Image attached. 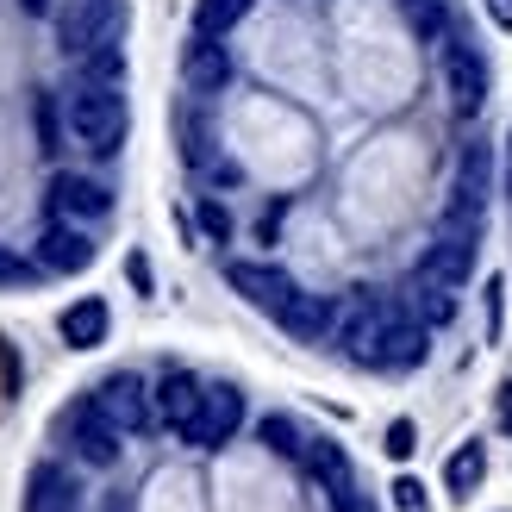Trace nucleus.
<instances>
[{
    "label": "nucleus",
    "instance_id": "f257e3e1",
    "mask_svg": "<svg viewBox=\"0 0 512 512\" xmlns=\"http://www.w3.org/2000/svg\"><path fill=\"white\" fill-rule=\"evenodd\" d=\"M63 113H69V138L82 144L88 157H119V144H125V125H132V113H125V94H119V88L75 82Z\"/></svg>",
    "mask_w": 512,
    "mask_h": 512
},
{
    "label": "nucleus",
    "instance_id": "f03ea898",
    "mask_svg": "<svg viewBox=\"0 0 512 512\" xmlns=\"http://www.w3.org/2000/svg\"><path fill=\"white\" fill-rule=\"evenodd\" d=\"M119 25H125V7H119V0H69V7L57 13V50L82 63L88 50L119 44Z\"/></svg>",
    "mask_w": 512,
    "mask_h": 512
},
{
    "label": "nucleus",
    "instance_id": "7ed1b4c3",
    "mask_svg": "<svg viewBox=\"0 0 512 512\" xmlns=\"http://www.w3.org/2000/svg\"><path fill=\"white\" fill-rule=\"evenodd\" d=\"M238 425H244V394L232 388V381H213V388L200 394V413L182 425V444H194V450H225Z\"/></svg>",
    "mask_w": 512,
    "mask_h": 512
},
{
    "label": "nucleus",
    "instance_id": "20e7f679",
    "mask_svg": "<svg viewBox=\"0 0 512 512\" xmlns=\"http://www.w3.org/2000/svg\"><path fill=\"white\" fill-rule=\"evenodd\" d=\"M94 413L107 419V425H119L125 438H138V431H150V419H157V400H150V388H144L138 375L119 369V375H107L94 388Z\"/></svg>",
    "mask_w": 512,
    "mask_h": 512
},
{
    "label": "nucleus",
    "instance_id": "39448f33",
    "mask_svg": "<svg viewBox=\"0 0 512 512\" xmlns=\"http://www.w3.org/2000/svg\"><path fill=\"white\" fill-rule=\"evenodd\" d=\"M475 238H481V225L444 219V225H438V244L419 256V275H425V281H444V288L469 281V269H475Z\"/></svg>",
    "mask_w": 512,
    "mask_h": 512
},
{
    "label": "nucleus",
    "instance_id": "423d86ee",
    "mask_svg": "<svg viewBox=\"0 0 512 512\" xmlns=\"http://www.w3.org/2000/svg\"><path fill=\"white\" fill-rule=\"evenodd\" d=\"M444 88H450V107L475 119L481 100H488V63H481V50L463 44V38H444Z\"/></svg>",
    "mask_w": 512,
    "mask_h": 512
},
{
    "label": "nucleus",
    "instance_id": "0eeeda50",
    "mask_svg": "<svg viewBox=\"0 0 512 512\" xmlns=\"http://www.w3.org/2000/svg\"><path fill=\"white\" fill-rule=\"evenodd\" d=\"M481 213H488V144H463V157H456V188H450L444 219H469V225H481Z\"/></svg>",
    "mask_w": 512,
    "mask_h": 512
},
{
    "label": "nucleus",
    "instance_id": "6e6552de",
    "mask_svg": "<svg viewBox=\"0 0 512 512\" xmlns=\"http://www.w3.org/2000/svg\"><path fill=\"white\" fill-rule=\"evenodd\" d=\"M225 281H232V294H244L256 313H275V319H281V306L300 294L275 263H225Z\"/></svg>",
    "mask_w": 512,
    "mask_h": 512
},
{
    "label": "nucleus",
    "instance_id": "1a4fd4ad",
    "mask_svg": "<svg viewBox=\"0 0 512 512\" xmlns=\"http://www.w3.org/2000/svg\"><path fill=\"white\" fill-rule=\"evenodd\" d=\"M388 319H394V306H381V300H363V306H350L338 319V344H344V356L356 369H375V350H381Z\"/></svg>",
    "mask_w": 512,
    "mask_h": 512
},
{
    "label": "nucleus",
    "instance_id": "9d476101",
    "mask_svg": "<svg viewBox=\"0 0 512 512\" xmlns=\"http://www.w3.org/2000/svg\"><path fill=\"white\" fill-rule=\"evenodd\" d=\"M119 438H125V431L100 419V413H94V400L69 413V444H75V456H82L88 469H113V463H119Z\"/></svg>",
    "mask_w": 512,
    "mask_h": 512
},
{
    "label": "nucleus",
    "instance_id": "9b49d317",
    "mask_svg": "<svg viewBox=\"0 0 512 512\" xmlns=\"http://www.w3.org/2000/svg\"><path fill=\"white\" fill-rule=\"evenodd\" d=\"M182 82H188V94H219L232 82V50L207 32H194V44L182 50Z\"/></svg>",
    "mask_w": 512,
    "mask_h": 512
},
{
    "label": "nucleus",
    "instance_id": "f8f14e48",
    "mask_svg": "<svg viewBox=\"0 0 512 512\" xmlns=\"http://www.w3.org/2000/svg\"><path fill=\"white\" fill-rule=\"evenodd\" d=\"M338 300H325V294H294L288 306H281V331H288L294 344H325L331 331H338Z\"/></svg>",
    "mask_w": 512,
    "mask_h": 512
},
{
    "label": "nucleus",
    "instance_id": "ddd939ff",
    "mask_svg": "<svg viewBox=\"0 0 512 512\" xmlns=\"http://www.w3.org/2000/svg\"><path fill=\"white\" fill-rule=\"evenodd\" d=\"M50 213L57 219H107L113 194L100 182H88V175H57V182H50Z\"/></svg>",
    "mask_w": 512,
    "mask_h": 512
},
{
    "label": "nucleus",
    "instance_id": "4468645a",
    "mask_svg": "<svg viewBox=\"0 0 512 512\" xmlns=\"http://www.w3.org/2000/svg\"><path fill=\"white\" fill-rule=\"evenodd\" d=\"M82 506V488L63 463H38L32 481H25V512H75Z\"/></svg>",
    "mask_w": 512,
    "mask_h": 512
},
{
    "label": "nucleus",
    "instance_id": "2eb2a0df",
    "mask_svg": "<svg viewBox=\"0 0 512 512\" xmlns=\"http://www.w3.org/2000/svg\"><path fill=\"white\" fill-rule=\"evenodd\" d=\"M38 263L57 269V275H82V269L94 263V244H88L82 225H63V219H57V225L38 238Z\"/></svg>",
    "mask_w": 512,
    "mask_h": 512
},
{
    "label": "nucleus",
    "instance_id": "dca6fc26",
    "mask_svg": "<svg viewBox=\"0 0 512 512\" xmlns=\"http://www.w3.org/2000/svg\"><path fill=\"white\" fill-rule=\"evenodd\" d=\"M425 363V325H413L394 306L388 331H381V350H375V369H419Z\"/></svg>",
    "mask_w": 512,
    "mask_h": 512
},
{
    "label": "nucleus",
    "instance_id": "f3484780",
    "mask_svg": "<svg viewBox=\"0 0 512 512\" xmlns=\"http://www.w3.org/2000/svg\"><path fill=\"white\" fill-rule=\"evenodd\" d=\"M200 394H207V388H200L188 369H169V375L157 381V394H150V400H157V419H163L169 431H182V425L200 413Z\"/></svg>",
    "mask_w": 512,
    "mask_h": 512
},
{
    "label": "nucleus",
    "instance_id": "a211bd4d",
    "mask_svg": "<svg viewBox=\"0 0 512 512\" xmlns=\"http://www.w3.org/2000/svg\"><path fill=\"white\" fill-rule=\"evenodd\" d=\"M306 469H313L325 488H331V500H338L344 512H350V494H356V481H350V456L331 444V438H306V456H300Z\"/></svg>",
    "mask_w": 512,
    "mask_h": 512
},
{
    "label": "nucleus",
    "instance_id": "6ab92c4d",
    "mask_svg": "<svg viewBox=\"0 0 512 512\" xmlns=\"http://www.w3.org/2000/svg\"><path fill=\"white\" fill-rule=\"evenodd\" d=\"M107 325H113V313H107V300H75L69 313L57 319V331H63V344L69 350H94V344H107Z\"/></svg>",
    "mask_w": 512,
    "mask_h": 512
},
{
    "label": "nucleus",
    "instance_id": "aec40b11",
    "mask_svg": "<svg viewBox=\"0 0 512 512\" xmlns=\"http://www.w3.org/2000/svg\"><path fill=\"white\" fill-rule=\"evenodd\" d=\"M481 475H488V450H481V444H456L450 463H444V488H450L456 500H469V494L481 488Z\"/></svg>",
    "mask_w": 512,
    "mask_h": 512
},
{
    "label": "nucleus",
    "instance_id": "412c9836",
    "mask_svg": "<svg viewBox=\"0 0 512 512\" xmlns=\"http://www.w3.org/2000/svg\"><path fill=\"white\" fill-rule=\"evenodd\" d=\"M256 438H263V450L288 456V463H300V456H306V431L288 413H263V419H256Z\"/></svg>",
    "mask_w": 512,
    "mask_h": 512
},
{
    "label": "nucleus",
    "instance_id": "4be33fe9",
    "mask_svg": "<svg viewBox=\"0 0 512 512\" xmlns=\"http://www.w3.org/2000/svg\"><path fill=\"white\" fill-rule=\"evenodd\" d=\"M250 13V0H194V32H207V38H225L232 25Z\"/></svg>",
    "mask_w": 512,
    "mask_h": 512
},
{
    "label": "nucleus",
    "instance_id": "5701e85b",
    "mask_svg": "<svg viewBox=\"0 0 512 512\" xmlns=\"http://www.w3.org/2000/svg\"><path fill=\"white\" fill-rule=\"evenodd\" d=\"M82 82H100V88H119L125 82V50L119 44H100L82 57Z\"/></svg>",
    "mask_w": 512,
    "mask_h": 512
},
{
    "label": "nucleus",
    "instance_id": "b1692460",
    "mask_svg": "<svg viewBox=\"0 0 512 512\" xmlns=\"http://www.w3.org/2000/svg\"><path fill=\"white\" fill-rule=\"evenodd\" d=\"M32 113H38V150H44V157H57V150H63V125H57V100H50V94H38L32 100Z\"/></svg>",
    "mask_w": 512,
    "mask_h": 512
},
{
    "label": "nucleus",
    "instance_id": "393cba45",
    "mask_svg": "<svg viewBox=\"0 0 512 512\" xmlns=\"http://www.w3.org/2000/svg\"><path fill=\"white\" fill-rule=\"evenodd\" d=\"M406 13H413V25L425 38H438L444 25H450V0H406Z\"/></svg>",
    "mask_w": 512,
    "mask_h": 512
},
{
    "label": "nucleus",
    "instance_id": "a878e982",
    "mask_svg": "<svg viewBox=\"0 0 512 512\" xmlns=\"http://www.w3.org/2000/svg\"><path fill=\"white\" fill-rule=\"evenodd\" d=\"M419 281H425V275H419ZM419 306H425V319H431V325H444V319L456 313V300H450V288H444V281H425Z\"/></svg>",
    "mask_w": 512,
    "mask_h": 512
},
{
    "label": "nucleus",
    "instance_id": "bb28decb",
    "mask_svg": "<svg viewBox=\"0 0 512 512\" xmlns=\"http://www.w3.org/2000/svg\"><path fill=\"white\" fill-rule=\"evenodd\" d=\"M413 450H419V425L413 419H394L388 425V456H394V463H406Z\"/></svg>",
    "mask_w": 512,
    "mask_h": 512
},
{
    "label": "nucleus",
    "instance_id": "cd10ccee",
    "mask_svg": "<svg viewBox=\"0 0 512 512\" xmlns=\"http://www.w3.org/2000/svg\"><path fill=\"white\" fill-rule=\"evenodd\" d=\"M200 225H207V238H232V213H225L219 200H207V207H200Z\"/></svg>",
    "mask_w": 512,
    "mask_h": 512
},
{
    "label": "nucleus",
    "instance_id": "c85d7f7f",
    "mask_svg": "<svg viewBox=\"0 0 512 512\" xmlns=\"http://www.w3.org/2000/svg\"><path fill=\"white\" fill-rule=\"evenodd\" d=\"M388 494H394V506H400V512H419V500H425V488H419L413 475H400V481H394Z\"/></svg>",
    "mask_w": 512,
    "mask_h": 512
},
{
    "label": "nucleus",
    "instance_id": "c756f323",
    "mask_svg": "<svg viewBox=\"0 0 512 512\" xmlns=\"http://www.w3.org/2000/svg\"><path fill=\"white\" fill-rule=\"evenodd\" d=\"M500 294H506V281L488 275V288H481V300H488V338H500Z\"/></svg>",
    "mask_w": 512,
    "mask_h": 512
},
{
    "label": "nucleus",
    "instance_id": "7c9ffc66",
    "mask_svg": "<svg viewBox=\"0 0 512 512\" xmlns=\"http://www.w3.org/2000/svg\"><path fill=\"white\" fill-rule=\"evenodd\" d=\"M25 275H32V263H19V256L0 244V288H13V281H25Z\"/></svg>",
    "mask_w": 512,
    "mask_h": 512
},
{
    "label": "nucleus",
    "instance_id": "2f4dec72",
    "mask_svg": "<svg viewBox=\"0 0 512 512\" xmlns=\"http://www.w3.org/2000/svg\"><path fill=\"white\" fill-rule=\"evenodd\" d=\"M125 275H132V288L138 294H150V263H144V256L132 250V256H125Z\"/></svg>",
    "mask_w": 512,
    "mask_h": 512
},
{
    "label": "nucleus",
    "instance_id": "473e14b6",
    "mask_svg": "<svg viewBox=\"0 0 512 512\" xmlns=\"http://www.w3.org/2000/svg\"><path fill=\"white\" fill-rule=\"evenodd\" d=\"M494 406H500V431L512 438V381H500V394H494Z\"/></svg>",
    "mask_w": 512,
    "mask_h": 512
},
{
    "label": "nucleus",
    "instance_id": "72a5a7b5",
    "mask_svg": "<svg viewBox=\"0 0 512 512\" xmlns=\"http://www.w3.org/2000/svg\"><path fill=\"white\" fill-rule=\"evenodd\" d=\"M488 13H494L500 32H512V0H488Z\"/></svg>",
    "mask_w": 512,
    "mask_h": 512
},
{
    "label": "nucleus",
    "instance_id": "f704fd0d",
    "mask_svg": "<svg viewBox=\"0 0 512 512\" xmlns=\"http://www.w3.org/2000/svg\"><path fill=\"white\" fill-rule=\"evenodd\" d=\"M19 7H25V13H50V0H19Z\"/></svg>",
    "mask_w": 512,
    "mask_h": 512
},
{
    "label": "nucleus",
    "instance_id": "c9c22d12",
    "mask_svg": "<svg viewBox=\"0 0 512 512\" xmlns=\"http://www.w3.org/2000/svg\"><path fill=\"white\" fill-rule=\"evenodd\" d=\"M506 175H512V169H506Z\"/></svg>",
    "mask_w": 512,
    "mask_h": 512
}]
</instances>
